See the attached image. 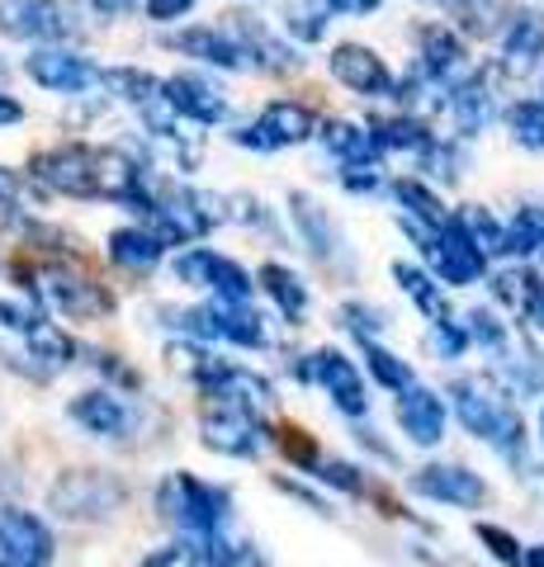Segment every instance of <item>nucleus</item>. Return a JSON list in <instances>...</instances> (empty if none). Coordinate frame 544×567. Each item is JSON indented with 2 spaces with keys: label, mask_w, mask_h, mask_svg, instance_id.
I'll return each mask as SVG.
<instances>
[{
  "label": "nucleus",
  "mask_w": 544,
  "mask_h": 567,
  "mask_svg": "<svg viewBox=\"0 0 544 567\" xmlns=\"http://www.w3.org/2000/svg\"><path fill=\"white\" fill-rule=\"evenodd\" d=\"M398 204L402 213H412V218H427V223H445V204H441V194L427 189L421 181H398Z\"/></svg>",
  "instance_id": "c9c22d12"
},
{
  "label": "nucleus",
  "mask_w": 544,
  "mask_h": 567,
  "mask_svg": "<svg viewBox=\"0 0 544 567\" xmlns=\"http://www.w3.org/2000/svg\"><path fill=\"white\" fill-rule=\"evenodd\" d=\"M143 567H208V563L195 554V544H171V548H156Z\"/></svg>",
  "instance_id": "79ce46f5"
},
{
  "label": "nucleus",
  "mask_w": 544,
  "mask_h": 567,
  "mask_svg": "<svg viewBox=\"0 0 544 567\" xmlns=\"http://www.w3.org/2000/svg\"><path fill=\"white\" fill-rule=\"evenodd\" d=\"M506 123H512V137L521 142V147L544 152V104L540 100H516Z\"/></svg>",
  "instance_id": "f704fd0d"
},
{
  "label": "nucleus",
  "mask_w": 544,
  "mask_h": 567,
  "mask_svg": "<svg viewBox=\"0 0 544 567\" xmlns=\"http://www.w3.org/2000/svg\"><path fill=\"white\" fill-rule=\"evenodd\" d=\"M398 425H402V435H412V445H435V440L445 435L441 393H431V388H421V383H408L398 393Z\"/></svg>",
  "instance_id": "dca6fc26"
},
{
  "label": "nucleus",
  "mask_w": 544,
  "mask_h": 567,
  "mask_svg": "<svg viewBox=\"0 0 544 567\" xmlns=\"http://www.w3.org/2000/svg\"><path fill=\"white\" fill-rule=\"evenodd\" d=\"M20 118H24V104L0 91V128H6V123H20Z\"/></svg>",
  "instance_id": "8fccbe9b"
},
{
  "label": "nucleus",
  "mask_w": 544,
  "mask_h": 567,
  "mask_svg": "<svg viewBox=\"0 0 544 567\" xmlns=\"http://www.w3.org/2000/svg\"><path fill=\"white\" fill-rule=\"evenodd\" d=\"M531 317H535V322L544 327V284H540V293H535V303H531Z\"/></svg>",
  "instance_id": "603ef678"
},
{
  "label": "nucleus",
  "mask_w": 544,
  "mask_h": 567,
  "mask_svg": "<svg viewBox=\"0 0 544 567\" xmlns=\"http://www.w3.org/2000/svg\"><path fill=\"white\" fill-rule=\"evenodd\" d=\"M95 14H104V20H124V14L137 10V0H85Z\"/></svg>",
  "instance_id": "de8ad7c7"
},
{
  "label": "nucleus",
  "mask_w": 544,
  "mask_h": 567,
  "mask_svg": "<svg viewBox=\"0 0 544 567\" xmlns=\"http://www.w3.org/2000/svg\"><path fill=\"white\" fill-rule=\"evenodd\" d=\"M370 137H374V147H379V152H417V156H427V147L435 142V137L421 128L417 118H408V114L374 118V123H370Z\"/></svg>",
  "instance_id": "393cba45"
},
{
  "label": "nucleus",
  "mask_w": 544,
  "mask_h": 567,
  "mask_svg": "<svg viewBox=\"0 0 544 567\" xmlns=\"http://www.w3.org/2000/svg\"><path fill=\"white\" fill-rule=\"evenodd\" d=\"M260 284L270 289V298L279 303V312H285L289 322H298V317L308 312V289H304V279H298L294 270H285V265H266V270H260Z\"/></svg>",
  "instance_id": "2f4dec72"
},
{
  "label": "nucleus",
  "mask_w": 544,
  "mask_h": 567,
  "mask_svg": "<svg viewBox=\"0 0 544 567\" xmlns=\"http://www.w3.org/2000/svg\"><path fill=\"white\" fill-rule=\"evenodd\" d=\"M322 142L341 156V162H379V147H374L370 128H356V123L331 118L327 128H322Z\"/></svg>",
  "instance_id": "7c9ffc66"
},
{
  "label": "nucleus",
  "mask_w": 544,
  "mask_h": 567,
  "mask_svg": "<svg viewBox=\"0 0 544 567\" xmlns=\"http://www.w3.org/2000/svg\"><path fill=\"white\" fill-rule=\"evenodd\" d=\"M544 62V14L540 10H516L506 14V33H502V66L512 76H531Z\"/></svg>",
  "instance_id": "2eb2a0df"
},
{
  "label": "nucleus",
  "mask_w": 544,
  "mask_h": 567,
  "mask_svg": "<svg viewBox=\"0 0 544 567\" xmlns=\"http://www.w3.org/2000/svg\"><path fill=\"white\" fill-rule=\"evenodd\" d=\"M450 118H454V128H460L464 137L483 133L487 123H493V91H487L483 76H469V81H460L450 91Z\"/></svg>",
  "instance_id": "4be33fe9"
},
{
  "label": "nucleus",
  "mask_w": 544,
  "mask_h": 567,
  "mask_svg": "<svg viewBox=\"0 0 544 567\" xmlns=\"http://www.w3.org/2000/svg\"><path fill=\"white\" fill-rule=\"evenodd\" d=\"M360 346H365V364H370V374H374L383 388H393V393H402L408 383H417V379H412V369L402 364L398 354H389V350L374 346V341H360Z\"/></svg>",
  "instance_id": "e433bc0d"
},
{
  "label": "nucleus",
  "mask_w": 544,
  "mask_h": 567,
  "mask_svg": "<svg viewBox=\"0 0 544 567\" xmlns=\"http://www.w3.org/2000/svg\"><path fill=\"white\" fill-rule=\"evenodd\" d=\"M0 76H6V62H0Z\"/></svg>",
  "instance_id": "864d4df0"
},
{
  "label": "nucleus",
  "mask_w": 544,
  "mask_h": 567,
  "mask_svg": "<svg viewBox=\"0 0 544 567\" xmlns=\"http://www.w3.org/2000/svg\"><path fill=\"white\" fill-rule=\"evenodd\" d=\"M341 185L350 194H374L383 185V175H379V162H346L341 171Z\"/></svg>",
  "instance_id": "a19ab883"
},
{
  "label": "nucleus",
  "mask_w": 544,
  "mask_h": 567,
  "mask_svg": "<svg viewBox=\"0 0 544 567\" xmlns=\"http://www.w3.org/2000/svg\"><path fill=\"white\" fill-rule=\"evenodd\" d=\"M521 563H525V567H544V544L525 548V554H521Z\"/></svg>",
  "instance_id": "3c124183"
},
{
  "label": "nucleus",
  "mask_w": 544,
  "mask_h": 567,
  "mask_svg": "<svg viewBox=\"0 0 544 567\" xmlns=\"http://www.w3.org/2000/svg\"><path fill=\"white\" fill-rule=\"evenodd\" d=\"M33 181L48 185L66 199H114L137 213H147L152 181L147 171L119 147H85V142H66L33 162Z\"/></svg>",
  "instance_id": "f257e3e1"
},
{
  "label": "nucleus",
  "mask_w": 544,
  "mask_h": 567,
  "mask_svg": "<svg viewBox=\"0 0 544 567\" xmlns=\"http://www.w3.org/2000/svg\"><path fill=\"white\" fill-rule=\"evenodd\" d=\"M544 246V208L525 204L516 208L512 227H506V256H535Z\"/></svg>",
  "instance_id": "473e14b6"
},
{
  "label": "nucleus",
  "mask_w": 544,
  "mask_h": 567,
  "mask_svg": "<svg viewBox=\"0 0 544 567\" xmlns=\"http://www.w3.org/2000/svg\"><path fill=\"white\" fill-rule=\"evenodd\" d=\"M308 137H312V114L304 110V104H294V100H275V104H266L252 128L233 133L237 147H252V152L298 147V142H308Z\"/></svg>",
  "instance_id": "6e6552de"
},
{
  "label": "nucleus",
  "mask_w": 544,
  "mask_h": 567,
  "mask_svg": "<svg viewBox=\"0 0 544 567\" xmlns=\"http://www.w3.org/2000/svg\"><path fill=\"white\" fill-rule=\"evenodd\" d=\"M331 14H370L379 10V0H327Z\"/></svg>",
  "instance_id": "09e8293b"
},
{
  "label": "nucleus",
  "mask_w": 544,
  "mask_h": 567,
  "mask_svg": "<svg viewBox=\"0 0 544 567\" xmlns=\"http://www.w3.org/2000/svg\"><path fill=\"white\" fill-rule=\"evenodd\" d=\"M417 43H421V71H427L431 81H450L454 71H460V62H464V43L454 39L450 29L427 24V29L417 33Z\"/></svg>",
  "instance_id": "5701e85b"
},
{
  "label": "nucleus",
  "mask_w": 544,
  "mask_h": 567,
  "mask_svg": "<svg viewBox=\"0 0 544 567\" xmlns=\"http://www.w3.org/2000/svg\"><path fill=\"white\" fill-rule=\"evenodd\" d=\"M0 33L29 43H62L76 33V20L62 0H0Z\"/></svg>",
  "instance_id": "39448f33"
},
{
  "label": "nucleus",
  "mask_w": 544,
  "mask_h": 567,
  "mask_svg": "<svg viewBox=\"0 0 544 567\" xmlns=\"http://www.w3.org/2000/svg\"><path fill=\"white\" fill-rule=\"evenodd\" d=\"M72 421L76 425H85L91 435H104V440H124L129 431H133V421H137V412L124 402V398H114V393H81L76 402H72Z\"/></svg>",
  "instance_id": "6ab92c4d"
},
{
  "label": "nucleus",
  "mask_w": 544,
  "mask_h": 567,
  "mask_svg": "<svg viewBox=\"0 0 544 567\" xmlns=\"http://www.w3.org/2000/svg\"><path fill=\"white\" fill-rule=\"evenodd\" d=\"M341 317H346V327L356 331L360 341H374V336H379V327H383V322H379V312H374V308H360V303H350Z\"/></svg>",
  "instance_id": "c03bdc74"
},
{
  "label": "nucleus",
  "mask_w": 544,
  "mask_h": 567,
  "mask_svg": "<svg viewBox=\"0 0 544 567\" xmlns=\"http://www.w3.org/2000/svg\"><path fill=\"white\" fill-rule=\"evenodd\" d=\"M166 246L156 241L152 227H119L110 237V256L114 265H124V270H152L156 260H162Z\"/></svg>",
  "instance_id": "b1692460"
},
{
  "label": "nucleus",
  "mask_w": 544,
  "mask_h": 567,
  "mask_svg": "<svg viewBox=\"0 0 544 567\" xmlns=\"http://www.w3.org/2000/svg\"><path fill=\"white\" fill-rule=\"evenodd\" d=\"M156 506H162V516L185 529V535H208V529H223L233 525V502H227V492L199 483L195 473H171L162 492H156Z\"/></svg>",
  "instance_id": "f03ea898"
},
{
  "label": "nucleus",
  "mask_w": 544,
  "mask_h": 567,
  "mask_svg": "<svg viewBox=\"0 0 544 567\" xmlns=\"http://www.w3.org/2000/svg\"><path fill=\"white\" fill-rule=\"evenodd\" d=\"M540 425H544V416H540Z\"/></svg>",
  "instance_id": "5fc2aeb1"
},
{
  "label": "nucleus",
  "mask_w": 544,
  "mask_h": 567,
  "mask_svg": "<svg viewBox=\"0 0 544 567\" xmlns=\"http://www.w3.org/2000/svg\"><path fill=\"white\" fill-rule=\"evenodd\" d=\"M431 341H435V350H441L445 360H454V354H464L469 336H464V327H460V322H450V317H441V322H435V331H431Z\"/></svg>",
  "instance_id": "37998d69"
},
{
  "label": "nucleus",
  "mask_w": 544,
  "mask_h": 567,
  "mask_svg": "<svg viewBox=\"0 0 544 567\" xmlns=\"http://www.w3.org/2000/svg\"><path fill=\"white\" fill-rule=\"evenodd\" d=\"M166 48L185 52V58H199L208 66H223V71L252 66L247 48H242L233 33H223V29H181V33H171V39H166Z\"/></svg>",
  "instance_id": "f3484780"
},
{
  "label": "nucleus",
  "mask_w": 544,
  "mask_h": 567,
  "mask_svg": "<svg viewBox=\"0 0 544 567\" xmlns=\"http://www.w3.org/2000/svg\"><path fill=\"white\" fill-rule=\"evenodd\" d=\"M195 554L208 563V567H266V558H260V548L247 539V535H237L233 525H223V529H208V535L195 539Z\"/></svg>",
  "instance_id": "412c9836"
},
{
  "label": "nucleus",
  "mask_w": 544,
  "mask_h": 567,
  "mask_svg": "<svg viewBox=\"0 0 544 567\" xmlns=\"http://www.w3.org/2000/svg\"><path fill=\"white\" fill-rule=\"evenodd\" d=\"M412 492L431 496V502H450V506H479L483 496H487V487H483L479 473L454 468V464H431V468H421V473L412 477Z\"/></svg>",
  "instance_id": "a211bd4d"
},
{
  "label": "nucleus",
  "mask_w": 544,
  "mask_h": 567,
  "mask_svg": "<svg viewBox=\"0 0 544 567\" xmlns=\"http://www.w3.org/2000/svg\"><path fill=\"white\" fill-rule=\"evenodd\" d=\"M260 412H247V406L233 402H214L204 412V445L233 458H252L260 450Z\"/></svg>",
  "instance_id": "9d476101"
},
{
  "label": "nucleus",
  "mask_w": 544,
  "mask_h": 567,
  "mask_svg": "<svg viewBox=\"0 0 544 567\" xmlns=\"http://www.w3.org/2000/svg\"><path fill=\"white\" fill-rule=\"evenodd\" d=\"M175 275H181L189 289H208L214 298H223V303H252V293H256L252 275L242 270L237 260L214 256V251H185L175 260Z\"/></svg>",
  "instance_id": "423d86ee"
},
{
  "label": "nucleus",
  "mask_w": 544,
  "mask_h": 567,
  "mask_svg": "<svg viewBox=\"0 0 544 567\" xmlns=\"http://www.w3.org/2000/svg\"><path fill=\"white\" fill-rule=\"evenodd\" d=\"M427 260H431L435 279L454 284V289H464V284H473V279L487 270V256L469 241L464 223H460V218H450V213H445V223L435 227V237H431V246H427Z\"/></svg>",
  "instance_id": "0eeeda50"
},
{
  "label": "nucleus",
  "mask_w": 544,
  "mask_h": 567,
  "mask_svg": "<svg viewBox=\"0 0 544 567\" xmlns=\"http://www.w3.org/2000/svg\"><path fill=\"white\" fill-rule=\"evenodd\" d=\"M460 327H464L469 341H479V346H487V350H502V346H506V327L497 322L493 312H469Z\"/></svg>",
  "instance_id": "58836bf2"
},
{
  "label": "nucleus",
  "mask_w": 544,
  "mask_h": 567,
  "mask_svg": "<svg viewBox=\"0 0 544 567\" xmlns=\"http://www.w3.org/2000/svg\"><path fill=\"white\" fill-rule=\"evenodd\" d=\"M479 539L493 544V554H497L502 563H521V548L512 544V535H502L497 525H479Z\"/></svg>",
  "instance_id": "a18cd8bd"
},
{
  "label": "nucleus",
  "mask_w": 544,
  "mask_h": 567,
  "mask_svg": "<svg viewBox=\"0 0 544 567\" xmlns=\"http://www.w3.org/2000/svg\"><path fill=\"white\" fill-rule=\"evenodd\" d=\"M39 298L58 303L62 312H72V317H91V312H104V308H110V298L100 293V284L76 279V275H66V270H43Z\"/></svg>",
  "instance_id": "aec40b11"
},
{
  "label": "nucleus",
  "mask_w": 544,
  "mask_h": 567,
  "mask_svg": "<svg viewBox=\"0 0 544 567\" xmlns=\"http://www.w3.org/2000/svg\"><path fill=\"white\" fill-rule=\"evenodd\" d=\"M294 223L304 227V237H308V246H312V256H322V260H331V256H341V233L331 227V218L308 199V194H294Z\"/></svg>",
  "instance_id": "a878e982"
},
{
  "label": "nucleus",
  "mask_w": 544,
  "mask_h": 567,
  "mask_svg": "<svg viewBox=\"0 0 544 567\" xmlns=\"http://www.w3.org/2000/svg\"><path fill=\"white\" fill-rule=\"evenodd\" d=\"M393 279L402 284V293H408L412 303L431 317V322L450 317V312H445V298H441V284H435L427 270H417V265H402V260H398V265H393Z\"/></svg>",
  "instance_id": "c756f323"
},
{
  "label": "nucleus",
  "mask_w": 544,
  "mask_h": 567,
  "mask_svg": "<svg viewBox=\"0 0 544 567\" xmlns=\"http://www.w3.org/2000/svg\"><path fill=\"white\" fill-rule=\"evenodd\" d=\"M24 346H29V360H43V374H58V369L72 364V341L48 322V317H39L29 331H24Z\"/></svg>",
  "instance_id": "bb28decb"
},
{
  "label": "nucleus",
  "mask_w": 544,
  "mask_h": 567,
  "mask_svg": "<svg viewBox=\"0 0 544 567\" xmlns=\"http://www.w3.org/2000/svg\"><path fill=\"white\" fill-rule=\"evenodd\" d=\"M460 6V20L469 33H493V20L487 14H497V20H506L502 14V0H454Z\"/></svg>",
  "instance_id": "ea45409f"
},
{
  "label": "nucleus",
  "mask_w": 544,
  "mask_h": 567,
  "mask_svg": "<svg viewBox=\"0 0 544 567\" xmlns=\"http://www.w3.org/2000/svg\"><path fill=\"white\" fill-rule=\"evenodd\" d=\"M450 393H454V406H460V421L469 425V435L487 440V445L502 454H521V416L497 393H487V388L473 379H460Z\"/></svg>",
  "instance_id": "7ed1b4c3"
},
{
  "label": "nucleus",
  "mask_w": 544,
  "mask_h": 567,
  "mask_svg": "<svg viewBox=\"0 0 544 567\" xmlns=\"http://www.w3.org/2000/svg\"><path fill=\"white\" fill-rule=\"evenodd\" d=\"M52 535L39 516L14 506H0V567H48Z\"/></svg>",
  "instance_id": "1a4fd4ad"
},
{
  "label": "nucleus",
  "mask_w": 544,
  "mask_h": 567,
  "mask_svg": "<svg viewBox=\"0 0 544 567\" xmlns=\"http://www.w3.org/2000/svg\"><path fill=\"white\" fill-rule=\"evenodd\" d=\"M233 20H237V33H242V39H247V43H242V48H247V58H252V62H260V66H270V71H285V66H298V58H294V52H289L285 43H279V39H275V33H266V29H260V24L252 20V14H233Z\"/></svg>",
  "instance_id": "cd10ccee"
},
{
  "label": "nucleus",
  "mask_w": 544,
  "mask_h": 567,
  "mask_svg": "<svg viewBox=\"0 0 544 567\" xmlns=\"http://www.w3.org/2000/svg\"><path fill=\"white\" fill-rule=\"evenodd\" d=\"M304 379L322 383L327 398L337 402L346 416H365V406H370V398H365L360 369L350 364L341 350H318V354H308V360H304Z\"/></svg>",
  "instance_id": "9b49d317"
},
{
  "label": "nucleus",
  "mask_w": 544,
  "mask_h": 567,
  "mask_svg": "<svg viewBox=\"0 0 544 567\" xmlns=\"http://www.w3.org/2000/svg\"><path fill=\"white\" fill-rule=\"evenodd\" d=\"M454 218L464 223L469 241L479 246L483 256H506V227H502V223H497L487 208H464V213H454Z\"/></svg>",
  "instance_id": "72a5a7b5"
},
{
  "label": "nucleus",
  "mask_w": 544,
  "mask_h": 567,
  "mask_svg": "<svg viewBox=\"0 0 544 567\" xmlns=\"http://www.w3.org/2000/svg\"><path fill=\"white\" fill-rule=\"evenodd\" d=\"M327 14H331L327 0H298V6L289 10V29H294L304 43H318L322 33H327V24H331Z\"/></svg>",
  "instance_id": "4c0bfd02"
},
{
  "label": "nucleus",
  "mask_w": 544,
  "mask_h": 567,
  "mask_svg": "<svg viewBox=\"0 0 544 567\" xmlns=\"http://www.w3.org/2000/svg\"><path fill=\"white\" fill-rule=\"evenodd\" d=\"M100 85L110 95L129 100L133 110H137V104H147L152 95H162V81H156L152 71H137V66H110V71H100Z\"/></svg>",
  "instance_id": "c85d7f7f"
},
{
  "label": "nucleus",
  "mask_w": 544,
  "mask_h": 567,
  "mask_svg": "<svg viewBox=\"0 0 544 567\" xmlns=\"http://www.w3.org/2000/svg\"><path fill=\"white\" fill-rule=\"evenodd\" d=\"M24 71L52 95H81V91H91V85H100V66H91L85 58H76V52H66L58 43L33 52L24 62Z\"/></svg>",
  "instance_id": "f8f14e48"
},
{
  "label": "nucleus",
  "mask_w": 544,
  "mask_h": 567,
  "mask_svg": "<svg viewBox=\"0 0 544 567\" xmlns=\"http://www.w3.org/2000/svg\"><path fill=\"white\" fill-rule=\"evenodd\" d=\"M195 10V0H147V14L156 24H171V20H181V14Z\"/></svg>",
  "instance_id": "49530a36"
},
{
  "label": "nucleus",
  "mask_w": 544,
  "mask_h": 567,
  "mask_svg": "<svg viewBox=\"0 0 544 567\" xmlns=\"http://www.w3.org/2000/svg\"><path fill=\"white\" fill-rule=\"evenodd\" d=\"M331 76H337L346 91H356V95H383V91L393 85L383 58H379L374 48H365V43H341V48H331Z\"/></svg>",
  "instance_id": "4468645a"
},
{
  "label": "nucleus",
  "mask_w": 544,
  "mask_h": 567,
  "mask_svg": "<svg viewBox=\"0 0 544 567\" xmlns=\"http://www.w3.org/2000/svg\"><path fill=\"white\" fill-rule=\"evenodd\" d=\"M540 251H544V246H540Z\"/></svg>",
  "instance_id": "6e6d98bb"
},
{
  "label": "nucleus",
  "mask_w": 544,
  "mask_h": 567,
  "mask_svg": "<svg viewBox=\"0 0 544 567\" xmlns=\"http://www.w3.org/2000/svg\"><path fill=\"white\" fill-rule=\"evenodd\" d=\"M119 502H124V487H119L110 473H95V468L66 473L62 483L52 487V506H58L66 520H104L119 511Z\"/></svg>",
  "instance_id": "20e7f679"
},
{
  "label": "nucleus",
  "mask_w": 544,
  "mask_h": 567,
  "mask_svg": "<svg viewBox=\"0 0 544 567\" xmlns=\"http://www.w3.org/2000/svg\"><path fill=\"white\" fill-rule=\"evenodd\" d=\"M162 95L166 104L175 110V118H189V123H204V128H214V123L227 118V100L214 81L204 76H171L162 81Z\"/></svg>",
  "instance_id": "ddd939ff"
}]
</instances>
